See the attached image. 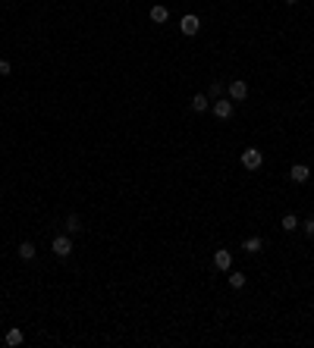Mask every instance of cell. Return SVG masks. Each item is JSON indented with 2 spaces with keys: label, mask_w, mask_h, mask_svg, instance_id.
<instances>
[{
  "label": "cell",
  "mask_w": 314,
  "mask_h": 348,
  "mask_svg": "<svg viewBox=\"0 0 314 348\" xmlns=\"http://www.w3.org/2000/svg\"><path fill=\"white\" fill-rule=\"evenodd\" d=\"M308 176H311V173H308V166H305V163H295V166L289 169V179H292V182H299V185H302V182H308Z\"/></svg>",
  "instance_id": "52a82bcc"
},
{
  "label": "cell",
  "mask_w": 314,
  "mask_h": 348,
  "mask_svg": "<svg viewBox=\"0 0 314 348\" xmlns=\"http://www.w3.org/2000/svg\"><path fill=\"white\" fill-rule=\"evenodd\" d=\"M179 29H182V35H198V29H201V22H198V16H182V22H179Z\"/></svg>",
  "instance_id": "277c9868"
},
{
  "label": "cell",
  "mask_w": 314,
  "mask_h": 348,
  "mask_svg": "<svg viewBox=\"0 0 314 348\" xmlns=\"http://www.w3.org/2000/svg\"><path fill=\"white\" fill-rule=\"evenodd\" d=\"M13 72V66H10V60H0V75H10Z\"/></svg>",
  "instance_id": "ac0fdd59"
},
{
  "label": "cell",
  "mask_w": 314,
  "mask_h": 348,
  "mask_svg": "<svg viewBox=\"0 0 314 348\" xmlns=\"http://www.w3.org/2000/svg\"><path fill=\"white\" fill-rule=\"evenodd\" d=\"M16 254H19L22 260H35V245H32V242H22L19 248H16Z\"/></svg>",
  "instance_id": "8fae6325"
},
{
  "label": "cell",
  "mask_w": 314,
  "mask_h": 348,
  "mask_svg": "<svg viewBox=\"0 0 314 348\" xmlns=\"http://www.w3.org/2000/svg\"><path fill=\"white\" fill-rule=\"evenodd\" d=\"M230 285L233 288H245V273H230Z\"/></svg>",
  "instance_id": "2e32d148"
},
{
  "label": "cell",
  "mask_w": 314,
  "mask_h": 348,
  "mask_svg": "<svg viewBox=\"0 0 314 348\" xmlns=\"http://www.w3.org/2000/svg\"><path fill=\"white\" fill-rule=\"evenodd\" d=\"M245 97H248V85L239 82V79L230 82V100H233V104H236V100H245Z\"/></svg>",
  "instance_id": "3957f363"
},
{
  "label": "cell",
  "mask_w": 314,
  "mask_h": 348,
  "mask_svg": "<svg viewBox=\"0 0 314 348\" xmlns=\"http://www.w3.org/2000/svg\"><path fill=\"white\" fill-rule=\"evenodd\" d=\"M63 226H66V232H70V235H79V232H82V217H79V214H70Z\"/></svg>",
  "instance_id": "9c48e42d"
},
{
  "label": "cell",
  "mask_w": 314,
  "mask_h": 348,
  "mask_svg": "<svg viewBox=\"0 0 314 348\" xmlns=\"http://www.w3.org/2000/svg\"><path fill=\"white\" fill-rule=\"evenodd\" d=\"M299 229H302V232L311 239V235H314V220H305V223H299Z\"/></svg>",
  "instance_id": "e0dca14e"
},
{
  "label": "cell",
  "mask_w": 314,
  "mask_h": 348,
  "mask_svg": "<svg viewBox=\"0 0 314 348\" xmlns=\"http://www.w3.org/2000/svg\"><path fill=\"white\" fill-rule=\"evenodd\" d=\"M295 229H299V217H295V214H286V217H283V232H295Z\"/></svg>",
  "instance_id": "5bb4252c"
},
{
  "label": "cell",
  "mask_w": 314,
  "mask_h": 348,
  "mask_svg": "<svg viewBox=\"0 0 314 348\" xmlns=\"http://www.w3.org/2000/svg\"><path fill=\"white\" fill-rule=\"evenodd\" d=\"M22 342H25V333H22L19 326L6 329V345H10V348H16V345H22Z\"/></svg>",
  "instance_id": "30bf717a"
},
{
  "label": "cell",
  "mask_w": 314,
  "mask_h": 348,
  "mask_svg": "<svg viewBox=\"0 0 314 348\" xmlns=\"http://www.w3.org/2000/svg\"><path fill=\"white\" fill-rule=\"evenodd\" d=\"M214 267H217V270H230V267H233V254L226 251V248L214 251Z\"/></svg>",
  "instance_id": "8992f818"
},
{
  "label": "cell",
  "mask_w": 314,
  "mask_h": 348,
  "mask_svg": "<svg viewBox=\"0 0 314 348\" xmlns=\"http://www.w3.org/2000/svg\"><path fill=\"white\" fill-rule=\"evenodd\" d=\"M220 95H223V82H210V91H208V97H210V100H217Z\"/></svg>",
  "instance_id": "9a60e30c"
},
{
  "label": "cell",
  "mask_w": 314,
  "mask_h": 348,
  "mask_svg": "<svg viewBox=\"0 0 314 348\" xmlns=\"http://www.w3.org/2000/svg\"><path fill=\"white\" fill-rule=\"evenodd\" d=\"M50 248H54V254H57V257H70V254H72V239H70V232H63V235H54Z\"/></svg>",
  "instance_id": "6da1fadb"
},
{
  "label": "cell",
  "mask_w": 314,
  "mask_h": 348,
  "mask_svg": "<svg viewBox=\"0 0 314 348\" xmlns=\"http://www.w3.org/2000/svg\"><path fill=\"white\" fill-rule=\"evenodd\" d=\"M192 110H195V113H205V110H208V95H195L192 97Z\"/></svg>",
  "instance_id": "4fadbf2b"
},
{
  "label": "cell",
  "mask_w": 314,
  "mask_h": 348,
  "mask_svg": "<svg viewBox=\"0 0 314 348\" xmlns=\"http://www.w3.org/2000/svg\"><path fill=\"white\" fill-rule=\"evenodd\" d=\"M214 116H217V120H230V116H233V100H214Z\"/></svg>",
  "instance_id": "5b68a950"
},
{
  "label": "cell",
  "mask_w": 314,
  "mask_h": 348,
  "mask_svg": "<svg viewBox=\"0 0 314 348\" xmlns=\"http://www.w3.org/2000/svg\"><path fill=\"white\" fill-rule=\"evenodd\" d=\"M261 248H264V242H261V235H248V239L242 242V251H248V254H258Z\"/></svg>",
  "instance_id": "ba28073f"
},
{
  "label": "cell",
  "mask_w": 314,
  "mask_h": 348,
  "mask_svg": "<svg viewBox=\"0 0 314 348\" xmlns=\"http://www.w3.org/2000/svg\"><path fill=\"white\" fill-rule=\"evenodd\" d=\"M286 3H299V0H286Z\"/></svg>",
  "instance_id": "d6986e66"
},
{
  "label": "cell",
  "mask_w": 314,
  "mask_h": 348,
  "mask_svg": "<svg viewBox=\"0 0 314 348\" xmlns=\"http://www.w3.org/2000/svg\"><path fill=\"white\" fill-rule=\"evenodd\" d=\"M170 19V10H167V6H151V22H167Z\"/></svg>",
  "instance_id": "7c38bea8"
},
{
  "label": "cell",
  "mask_w": 314,
  "mask_h": 348,
  "mask_svg": "<svg viewBox=\"0 0 314 348\" xmlns=\"http://www.w3.org/2000/svg\"><path fill=\"white\" fill-rule=\"evenodd\" d=\"M261 163H264V154H261L258 148H245L242 151V166L245 169H251V173H254V169H261Z\"/></svg>",
  "instance_id": "7a4b0ae2"
}]
</instances>
